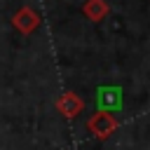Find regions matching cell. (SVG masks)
Returning a JSON list of instances; mask_svg holds the SVG:
<instances>
[{
  "label": "cell",
  "instance_id": "obj_2",
  "mask_svg": "<svg viewBox=\"0 0 150 150\" xmlns=\"http://www.w3.org/2000/svg\"><path fill=\"white\" fill-rule=\"evenodd\" d=\"M12 26L21 33V35H30L33 30H38L40 26V14L33 7H19L12 16Z\"/></svg>",
  "mask_w": 150,
  "mask_h": 150
},
{
  "label": "cell",
  "instance_id": "obj_4",
  "mask_svg": "<svg viewBox=\"0 0 150 150\" xmlns=\"http://www.w3.org/2000/svg\"><path fill=\"white\" fill-rule=\"evenodd\" d=\"M82 12H84V16H87L89 21H101V19L108 16L110 7H108L105 0H87L84 7H82Z\"/></svg>",
  "mask_w": 150,
  "mask_h": 150
},
{
  "label": "cell",
  "instance_id": "obj_5",
  "mask_svg": "<svg viewBox=\"0 0 150 150\" xmlns=\"http://www.w3.org/2000/svg\"><path fill=\"white\" fill-rule=\"evenodd\" d=\"M101 105H103V110H110V108H117L120 105V89H101Z\"/></svg>",
  "mask_w": 150,
  "mask_h": 150
},
{
  "label": "cell",
  "instance_id": "obj_1",
  "mask_svg": "<svg viewBox=\"0 0 150 150\" xmlns=\"http://www.w3.org/2000/svg\"><path fill=\"white\" fill-rule=\"evenodd\" d=\"M87 129L96 136V138H108L115 129H117V120H115V115L110 112V110H98V112H94L91 117H89V122H87Z\"/></svg>",
  "mask_w": 150,
  "mask_h": 150
},
{
  "label": "cell",
  "instance_id": "obj_3",
  "mask_svg": "<svg viewBox=\"0 0 150 150\" xmlns=\"http://www.w3.org/2000/svg\"><path fill=\"white\" fill-rule=\"evenodd\" d=\"M56 110L63 115V117H77L82 110H84V101L75 94V91H66L59 96L56 101Z\"/></svg>",
  "mask_w": 150,
  "mask_h": 150
}]
</instances>
